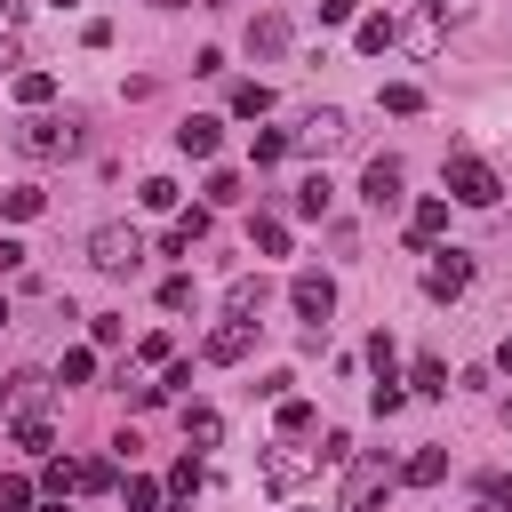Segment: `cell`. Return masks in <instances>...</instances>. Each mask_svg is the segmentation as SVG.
I'll use <instances>...</instances> for the list:
<instances>
[{
	"instance_id": "obj_31",
	"label": "cell",
	"mask_w": 512,
	"mask_h": 512,
	"mask_svg": "<svg viewBox=\"0 0 512 512\" xmlns=\"http://www.w3.org/2000/svg\"><path fill=\"white\" fill-rule=\"evenodd\" d=\"M32 496H40V488H32L24 472H0V512H32Z\"/></svg>"
},
{
	"instance_id": "obj_35",
	"label": "cell",
	"mask_w": 512,
	"mask_h": 512,
	"mask_svg": "<svg viewBox=\"0 0 512 512\" xmlns=\"http://www.w3.org/2000/svg\"><path fill=\"white\" fill-rule=\"evenodd\" d=\"M200 192H208V208H232V200H240V176H232V168H216Z\"/></svg>"
},
{
	"instance_id": "obj_42",
	"label": "cell",
	"mask_w": 512,
	"mask_h": 512,
	"mask_svg": "<svg viewBox=\"0 0 512 512\" xmlns=\"http://www.w3.org/2000/svg\"><path fill=\"white\" fill-rule=\"evenodd\" d=\"M360 16V0H320V24H352Z\"/></svg>"
},
{
	"instance_id": "obj_47",
	"label": "cell",
	"mask_w": 512,
	"mask_h": 512,
	"mask_svg": "<svg viewBox=\"0 0 512 512\" xmlns=\"http://www.w3.org/2000/svg\"><path fill=\"white\" fill-rule=\"evenodd\" d=\"M8 392H16V376H0V400H8Z\"/></svg>"
},
{
	"instance_id": "obj_21",
	"label": "cell",
	"mask_w": 512,
	"mask_h": 512,
	"mask_svg": "<svg viewBox=\"0 0 512 512\" xmlns=\"http://www.w3.org/2000/svg\"><path fill=\"white\" fill-rule=\"evenodd\" d=\"M40 208H48V192H40V184H8V192H0V216H16V224H24V216H40Z\"/></svg>"
},
{
	"instance_id": "obj_18",
	"label": "cell",
	"mask_w": 512,
	"mask_h": 512,
	"mask_svg": "<svg viewBox=\"0 0 512 512\" xmlns=\"http://www.w3.org/2000/svg\"><path fill=\"white\" fill-rule=\"evenodd\" d=\"M408 392H424V400H440V392H448V368H440V352H416V368H408Z\"/></svg>"
},
{
	"instance_id": "obj_43",
	"label": "cell",
	"mask_w": 512,
	"mask_h": 512,
	"mask_svg": "<svg viewBox=\"0 0 512 512\" xmlns=\"http://www.w3.org/2000/svg\"><path fill=\"white\" fill-rule=\"evenodd\" d=\"M424 8H432L440 24H464V16H472V0H424Z\"/></svg>"
},
{
	"instance_id": "obj_33",
	"label": "cell",
	"mask_w": 512,
	"mask_h": 512,
	"mask_svg": "<svg viewBox=\"0 0 512 512\" xmlns=\"http://www.w3.org/2000/svg\"><path fill=\"white\" fill-rule=\"evenodd\" d=\"M16 448H32V456H48V448H56V432H48L40 416H16Z\"/></svg>"
},
{
	"instance_id": "obj_14",
	"label": "cell",
	"mask_w": 512,
	"mask_h": 512,
	"mask_svg": "<svg viewBox=\"0 0 512 512\" xmlns=\"http://www.w3.org/2000/svg\"><path fill=\"white\" fill-rule=\"evenodd\" d=\"M400 480H408V488H440V480H448V456H440V448H416V456L400 464Z\"/></svg>"
},
{
	"instance_id": "obj_20",
	"label": "cell",
	"mask_w": 512,
	"mask_h": 512,
	"mask_svg": "<svg viewBox=\"0 0 512 512\" xmlns=\"http://www.w3.org/2000/svg\"><path fill=\"white\" fill-rule=\"evenodd\" d=\"M200 480H208V472H200V456H176V464H168V504H192V496H200Z\"/></svg>"
},
{
	"instance_id": "obj_52",
	"label": "cell",
	"mask_w": 512,
	"mask_h": 512,
	"mask_svg": "<svg viewBox=\"0 0 512 512\" xmlns=\"http://www.w3.org/2000/svg\"><path fill=\"white\" fill-rule=\"evenodd\" d=\"M0 328H8V304H0Z\"/></svg>"
},
{
	"instance_id": "obj_50",
	"label": "cell",
	"mask_w": 512,
	"mask_h": 512,
	"mask_svg": "<svg viewBox=\"0 0 512 512\" xmlns=\"http://www.w3.org/2000/svg\"><path fill=\"white\" fill-rule=\"evenodd\" d=\"M0 16H16V0H0Z\"/></svg>"
},
{
	"instance_id": "obj_10",
	"label": "cell",
	"mask_w": 512,
	"mask_h": 512,
	"mask_svg": "<svg viewBox=\"0 0 512 512\" xmlns=\"http://www.w3.org/2000/svg\"><path fill=\"white\" fill-rule=\"evenodd\" d=\"M216 144H224V120H208V112L176 120V152H184V160H216Z\"/></svg>"
},
{
	"instance_id": "obj_5",
	"label": "cell",
	"mask_w": 512,
	"mask_h": 512,
	"mask_svg": "<svg viewBox=\"0 0 512 512\" xmlns=\"http://www.w3.org/2000/svg\"><path fill=\"white\" fill-rule=\"evenodd\" d=\"M256 472H264V488H296V480H312V472H320V448H296V440L280 432V440L256 456Z\"/></svg>"
},
{
	"instance_id": "obj_9",
	"label": "cell",
	"mask_w": 512,
	"mask_h": 512,
	"mask_svg": "<svg viewBox=\"0 0 512 512\" xmlns=\"http://www.w3.org/2000/svg\"><path fill=\"white\" fill-rule=\"evenodd\" d=\"M352 136V120L336 112V104H320V112H304V128H296V152H336Z\"/></svg>"
},
{
	"instance_id": "obj_46",
	"label": "cell",
	"mask_w": 512,
	"mask_h": 512,
	"mask_svg": "<svg viewBox=\"0 0 512 512\" xmlns=\"http://www.w3.org/2000/svg\"><path fill=\"white\" fill-rule=\"evenodd\" d=\"M40 512H64V496H48V504H40Z\"/></svg>"
},
{
	"instance_id": "obj_51",
	"label": "cell",
	"mask_w": 512,
	"mask_h": 512,
	"mask_svg": "<svg viewBox=\"0 0 512 512\" xmlns=\"http://www.w3.org/2000/svg\"><path fill=\"white\" fill-rule=\"evenodd\" d=\"M200 8H232V0H200Z\"/></svg>"
},
{
	"instance_id": "obj_25",
	"label": "cell",
	"mask_w": 512,
	"mask_h": 512,
	"mask_svg": "<svg viewBox=\"0 0 512 512\" xmlns=\"http://www.w3.org/2000/svg\"><path fill=\"white\" fill-rule=\"evenodd\" d=\"M232 112H240V120H264V112H272V88H264V80H240V88H232Z\"/></svg>"
},
{
	"instance_id": "obj_32",
	"label": "cell",
	"mask_w": 512,
	"mask_h": 512,
	"mask_svg": "<svg viewBox=\"0 0 512 512\" xmlns=\"http://www.w3.org/2000/svg\"><path fill=\"white\" fill-rule=\"evenodd\" d=\"M288 152H296V136H280V128H264V136H256V168H280Z\"/></svg>"
},
{
	"instance_id": "obj_34",
	"label": "cell",
	"mask_w": 512,
	"mask_h": 512,
	"mask_svg": "<svg viewBox=\"0 0 512 512\" xmlns=\"http://www.w3.org/2000/svg\"><path fill=\"white\" fill-rule=\"evenodd\" d=\"M384 112H400V120H408V112H424V88H408V80H392V88H384Z\"/></svg>"
},
{
	"instance_id": "obj_16",
	"label": "cell",
	"mask_w": 512,
	"mask_h": 512,
	"mask_svg": "<svg viewBox=\"0 0 512 512\" xmlns=\"http://www.w3.org/2000/svg\"><path fill=\"white\" fill-rule=\"evenodd\" d=\"M16 104L24 112H48L56 104V72H16Z\"/></svg>"
},
{
	"instance_id": "obj_15",
	"label": "cell",
	"mask_w": 512,
	"mask_h": 512,
	"mask_svg": "<svg viewBox=\"0 0 512 512\" xmlns=\"http://www.w3.org/2000/svg\"><path fill=\"white\" fill-rule=\"evenodd\" d=\"M400 48H408V56H440V16L424 8L416 24H400Z\"/></svg>"
},
{
	"instance_id": "obj_27",
	"label": "cell",
	"mask_w": 512,
	"mask_h": 512,
	"mask_svg": "<svg viewBox=\"0 0 512 512\" xmlns=\"http://www.w3.org/2000/svg\"><path fill=\"white\" fill-rule=\"evenodd\" d=\"M448 224V200H416V216H408V240H432Z\"/></svg>"
},
{
	"instance_id": "obj_39",
	"label": "cell",
	"mask_w": 512,
	"mask_h": 512,
	"mask_svg": "<svg viewBox=\"0 0 512 512\" xmlns=\"http://www.w3.org/2000/svg\"><path fill=\"white\" fill-rule=\"evenodd\" d=\"M392 360H400V352H392V336L376 328V336H368V368H376V376H392Z\"/></svg>"
},
{
	"instance_id": "obj_29",
	"label": "cell",
	"mask_w": 512,
	"mask_h": 512,
	"mask_svg": "<svg viewBox=\"0 0 512 512\" xmlns=\"http://www.w3.org/2000/svg\"><path fill=\"white\" fill-rule=\"evenodd\" d=\"M312 424H320V416H312V400H296V392H288V400H280V432H288V440H304Z\"/></svg>"
},
{
	"instance_id": "obj_53",
	"label": "cell",
	"mask_w": 512,
	"mask_h": 512,
	"mask_svg": "<svg viewBox=\"0 0 512 512\" xmlns=\"http://www.w3.org/2000/svg\"><path fill=\"white\" fill-rule=\"evenodd\" d=\"M56 8H80V0H56Z\"/></svg>"
},
{
	"instance_id": "obj_13",
	"label": "cell",
	"mask_w": 512,
	"mask_h": 512,
	"mask_svg": "<svg viewBox=\"0 0 512 512\" xmlns=\"http://www.w3.org/2000/svg\"><path fill=\"white\" fill-rule=\"evenodd\" d=\"M200 240H208V208H192V216H176V224H168V240H160V248H168V256H192V248H200Z\"/></svg>"
},
{
	"instance_id": "obj_8",
	"label": "cell",
	"mask_w": 512,
	"mask_h": 512,
	"mask_svg": "<svg viewBox=\"0 0 512 512\" xmlns=\"http://www.w3.org/2000/svg\"><path fill=\"white\" fill-rule=\"evenodd\" d=\"M248 344H256V320H240V312H224V320L208 328V344H200V352H208L216 368H232V360H248Z\"/></svg>"
},
{
	"instance_id": "obj_2",
	"label": "cell",
	"mask_w": 512,
	"mask_h": 512,
	"mask_svg": "<svg viewBox=\"0 0 512 512\" xmlns=\"http://www.w3.org/2000/svg\"><path fill=\"white\" fill-rule=\"evenodd\" d=\"M80 144H88V136H80V120H72V112H64V120H56V112L16 120V152H32V160H72Z\"/></svg>"
},
{
	"instance_id": "obj_30",
	"label": "cell",
	"mask_w": 512,
	"mask_h": 512,
	"mask_svg": "<svg viewBox=\"0 0 512 512\" xmlns=\"http://www.w3.org/2000/svg\"><path fill=\"white\" fill-rule=\"evenodd\" d=\"M120 472H112V456H80V496H104Z\"/></svg>"
},
{
	"instance_id": "obj_23",
	"label": "cell",
	"mask_w": 512,
	"mask_h": 512,
	"mask_svg": "<svg viewBox=\"0 0 512 512\" xmlns=\"http://www.w3.org/2000/svg\"><path fill=\"white\" fill-rule=\"evenodd\" d=\"M72 488H80V464L72 456H48L40 464V496H72Z\"/></svg>"
},
{
	"instance_id": "obj_41",
	"label": "cell",
	"mask_w": 512,
	"mask_h": 512,
	"mask_svg": "<svg viewBox=\"0 0 512 512\" xmlns=\"http://www.w3.org/2000/svg\"><path fill=\"white\" fill-rule=\"evenodd\" d=\"M160 392H192V360H168L160 368Z\"/></svg>"
},
{
	"instance_id": "obj_1",
	"label": "cell",
	"mask_w": 512,
	"mask_h": 512,
	"mask_svg": "<svg viewBox=\"0 0 512 512\" xmlns=\"http://www.w3.org/2000/svg\"><path fill=\"white\" fill-rule=\"evenodd\" d=\"M392 488H400V464L392 456H352L344 464V488H336V512H376Z\"/></svg>"
},
{
	"instance_id": "obj_12",
	"label": "cell",
	"mask_w": 512,
	"mask_h": 512,
	"mask_svg": "<svg viewBox=\"0 0 512 512\" xmlns=\"http://www.w3.org/2000/svg\"><path fill=\"white\" fill-rule=\"evenodd\" d=\"M248 56H288V16H256L248 24Z\"/></svg>"
},
{
	"instance_id": "obj_4",
	"label": "cell",
	"mask_w": 512,
	"mask_h": 512,
	"mask_svg": "<svg viewBox=\"0 0 512 512\" xmlns=\"http://www.w3.org/2000/svg\"><path fill=\"white\" fill-rule=\"evenodd\" d=\"M88 264L96 272H136L144 264V232L136 224H96L88 232Z\"/></svg>"
},
{
	"instance_id": "obj_44",
	"label": "cell",
	"mask_w": 512,
	"mask_h": 512,
	"mask_svg": "<svg viewBox=\"0 0 512 512\" xmlns=\"http://www.w3.org/2000/svg\"><path fill=\"white\" fill-rule=\"evenodd\" d=\"M24 256H32L24 240H0V272H24Z\"/></svg>"
},
{
	"instance_id": "obj_26",
	"label": "cell",
	"mask_w": 512,
	"mask_h": 512,
	"mask_svg": "<svg viewBox=\"0 0 512 512\" xmlns=\"http://www.w3.org/2000/svg\"><path fill=\"white\" fill-rule=\"evenodd\" d=\"M328 200H336L328 176H304V184H296V216H328Z\"/></svg>"
},
{
	"instance_id": "obj_40",
	"label": "cell",
	"mask_w": 512,
	"mask_h": 512,
	"mask_svg": "<svg viewBox=\"0 0 512 512\" xmlns=\"http://www.w3.org/2000/svg\"><path fill=\"white\" fill-rule=\"evenodd\" d=\"M144 208H176V184L168 176H144Z\"/></svg>"
},
{
	"instance_id": "obj_19",
	"label": "cell",
	"mask_w": 512,
	"mask_h": 512,
	"mask_svg": "<svg viewBox=\"0 0 512 512\" xmlns=\"http://www.w3.org/2000/svg\"><path fill=\"white\" fill-rule=\"evenodd\" d=\"M184 440H192V448H216V440H224V416H216V408H192V400H184Z\"/></svg>"
},
{
	"instance_id": "obj_49",
	"label": "cell",
	"mask_w": 512,
	"mask_h": 512,
	"mask_svg": "<svg viewBox=\"0 0 512 512\" xmlns=\"http://www.w3.org/2000/svg\"><path fill=\"white\" fill-rule=\"evenodd\" d=\"M504 432H512V400H504Z\"/></svg>"
},
{
	"instance_id": "obj_6",
	"label": "cell",
	"mask_w": 512,
	"mask_h": 512,
	"mask_svg": "<svg viewBox=\"0 0 512 512\" xmlns=\"http://www.w3.org/2000/svg\"><path fill=\"white\" fill-rule=\"evenodd\" d=\"M424 288H432L440 304H448V296H464V288H472V256H464V248H432V264H424Z\"/></svg>"
},
{
	"instance_id": "obj_36",
	"label": "cell",
	"mask_w": 512,
	"mask_h": 512,
	"mask_svg": "<svg viewBox=\"0 0 512 512\" xmlns=\"http://www.w3.org/2000/svg\"><path fill=\"white\" fill-rule=\"evenodd\" d=\"M88 376H96V352H64L56 360V384H88Z\"/></svg>"
},
{
	"instance_id": "obj_11",
	"label": "cell",
	"mask_w": 512,
	"mask_h": 512,
	"mask_svg": "<svg viewBox=\"0 0 512 512\" xmlns=\"http://www.w3.org/2000/svg\"><path fill=\"white\" fill-rule=\"evenodd\" d=\"M360 200L368 208H400V160H368L360 168Z\"/></svg>"
},
{
	"instance_id": "obj_48",
	"label": "cell",
	"mask_w": 512,
	"mask_h": 512,
	"mask_svg": "<svg viewBox=\"0 0 512 512\" xmlns=\"http://www.w3.org/2000/svg\"><path fill=\"white\" fill-rule=\"evenodd\" d=\"M144 8H184V0H144Z\"/></svg>"
},
{
	"instance_id": "obj_37",
	"label": "cell",
	"mask_w": 512,
	"mask_h": 512,
	"mask_svg": "<svg viewBox=\"0 0 512 512\" xmlns=\"http://www.w3.org/2000/svg\"><path fill=\"white\" fill-rule=\"evenodd\" d=\"M368 400H376V416H400V400H408V384H400V376H376V392H368Z\"/></svg>"
},
{
	"instance_id": "obj_22",
	"label": "cell",
	"mask_w": 512,
	"mask_h": 512,
	"mask_svg": "<svg viewBox=\"0 0 512 512\" xmlns=\"http://www.w3.org/2000/svg\"><path fill=\"white\" fill-rule=\"evenodd\" d=\"M248 248H256V256H288V224H280V216H256V224H248Z\"/></svg>"
},
{
	"instance_id": "obj_28",
	"label": "cell",
	"mask_w": 512,
	"mask_h": 512,
	"mask_svg": "<svg viewBox=\"0 0 512 512\" xmlns=\"http://www.w3.org/2000/svg\"><path fill=\"white\" fill-rule=\"evenodd\" d=\"M160 304H168V312H192V304H200L192 272H168V280H160Z\"/></svg>"
},
{
	"instance_id": "obj_3",
	"label": "cell",
	"mask_w": 512,
	"mask_h": 512,
	"mask_svg": "<svg viewBox=\"0 0 512 512\" xmlns=\"http://www.w3.org/2000/svg\"><path fill=\"white\" fill-rule=\"evenodd\" d=\"M496 192L504 184H496V168L480 152H448V200L456 208H496Z\"/></svg>"
},
{
	"instance_id": "obj_7",
	"label": "cell",
	"mask_w": 512,
	"mask_h": 512,
	"mask_svg": "<svg viewBox=\"0 0 512 512\" xmlns=\"http://www.w3.org/2000/svg\"><path fill=\"white\" fill-rule=\"evenodd\" d=\"M288 304H296L312 328H328V312H336V280H328V272H296V280H288Z\"/></svg>"
},
{
	"instance_id": "obj_38",
	"label": "cell",
	"mask_w": 512,
	"mask_h": 512,
	"mask_svg": "<svg viewBox=\"0 0 512 512\" xmlns=\"http://www.w3.org/2000/svg\"><path fill=\"white\" fill-rule=\"evenodd\" d=\"M136 360H144V368H168V360H176V344H168V336H160V328H152V336H144V344H136Z\"/></svg>"
},
{
	"instance_id": "obj_17",
	"label": "cell",
	"mask_w": 512,
	"mask_h": 512,
	"mask_svg": "<svg viewBox=\"0 0 512 512\" xmlns=\"http://www.w3.org/2000/svg\"><path fill=\"white\" fill-rule=\"evenodd\" d=\"M224 312H240V320H256V312H264V280H256V272H240V280L224 288Z\"/></svg>"
},
{
	"instance_id": "obj_54",
	"label": "cell",
	"mask_w": 512,
	"mask_h": 512,
	"mask_svg": "<svg viewBox=\"0 0 512 512\" xmlns=\"http://www.w3.org/2000/svg\"><path fill=\"white\" fill-rule=\"evenodd\" d=\"M480 512H496V504H480Z\"/></svg>"
},
{
	"instance_id": "obj_45",
	"label": "cell",
	"mask_w": 512,
	"mask_h": 512,
	"mask_svg": "<svg viewBox=\"0 0 512 512\" xmlns=\"http://www.w3.org/2000/svg\"><path fill=\"white\" fill-rule=\"evenodd\" d=\"M496 368H504V376H512V336H504V344H496Z\"/></svg>"
},
{
	"instance_id": "obj_24",
	"label": "cell",
	"mask_w": 512,
	"mask_h": 512,
	"mask_svg": "<svg viewBox=\"0 0 512 512\" xmlns=\"http://www.w3.org/2000/svg\"><path fill=\"white\" fill-rule=\"evenodd\" d=\"M392 40H400V24H392V16H360V56H384Z\"/></svg>"
}]
</instances>
